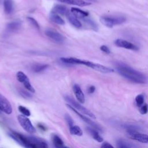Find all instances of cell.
<instances>
[{
	"mask_svg": "<svg viewBox=\"0 0 148 148\" xmlns=\"http://www.w3.org/2000/svg\"><path fill=\"white\" fill-rule=\"evenodd\" d=\"M135 103L136 105L138 107L140 108L144 103V101H145V98H144V95L142 94L138 95L136 97H135Z\"/></svg>",
	"mask_w": 148,
	"mask_h": 148,
	"instance_id": "27",
	"label": "cell"
},
{
	"mask_svg": "<svg viewBox=\"0 0 148 148\" xmlns=\"http://www.w3.org/2000/svg\"><path fill=\"white\" fill-rule=\"evenodd\" d=\"M71 12L77 18H79L81 19L86 17L88 16V13L87 12L82 10L76 8H72L71 9Z\"/></svg>",
	"mask_w": 148,
	"mask_h": 148,
	"instance_id": "17",
	"label": "cell"
},
{
	"mask_svg": "<svg viewBox=\"0 0 148 148\" xmlns=\"http://www.w3.org/2000/svg\"><path fill=\"white\" fill-rule=\"evenodd\" d=\"M69 131L72 135L76 136H82L83 135V131L82 129L77 125H72L69 127Z\"/></svg>",
	"mask_w": 148,
	"mask_h": 148,
	"instance_id": "25",
	"label": "cell"
},
{
	"mask_svg": "<svg viewBox=\"0 0 148 148\" xmlns=\"http://www.w3.org/2000/svg\"><path fill=\"white\" fill-rule=\"evenodd\" d=\"M66 106L70 109L71 110H72L73 112H75L83 121H84L85 123H86L87 124H88V125H90L91 127H92L93 128L97 130L98 131H100L101 132L102 130V128L101 127V126L99 125H98V124H97L96 123H95L94 121H93L92 120H90L89 118H88L87 117H86V116L83 115L82 114H81L79 111H77V110H76L72 106H71L69 104H66Z\"/></svg>",
	"mask_w": 148,
	"mask_h": 148,
	"instance_id": "8",
	"label": "cell"
},
{
	"mask_svg": "<svg viewBox=\"0 0 148 148\" xmlns=\"http://www.w3.org/2000/svg\"><path fill=\"white\" fill-rule=\"evenodd\" d=\"M38 127H39V128H40V130H43V131H46V128L45 125H43V124H39L38 125Z\"/></svg>",
	"mask_w": 148,
	"mask_h": 148,
	"instance_id": "36",
	"label": "cell"
},
{
	"mask_svg": "<svg viewBox=\"0 0 148 148\" xmlns=\"http://www.w3.org/2000/svg\"><path fill=\"white\" fill-rule=\"evenodd\" d=\"M95 90V86H90L88 88V92L90 93V94H92L93 93Z\"/></svg>",
	"mask_w": 148,
	"mask_h": 148,
	"instance_id": "35",
	"label": "cell"
},
{
	"mask_svg": "<svg viewBox=\"0 0 148 148\" xmlns=\"http://www.w3.org/2000/svg\"><path fill=\"white\" fill-rule=\"evenodd\" d=\"M73 91L75 95L76 99L80 103H83L85 102L84 94L78 84H76L73 86Z\"/></svg>",
	"mask_w": 148,
	"mask_h": 148,
	"instance_id": "13",
	"label": "cell"
},
{
	"mask_svg": "<svg viewBox=\"0 0 148 148\" xmlns=\"http://www.w3.org/2000/svg\"><path fill=\"white\" fill-rule=\"evenodd\" d=\"M117 147L119 148H131L135 147L136 146L127 140L120 139L117 140Z\"/></svg>",
	"mask_w": 148,
	"mask_h": 148,
	"instance_id": "23",
	"label": "cell"
},
{
	"mask_svg": "<svg viewBox=\"0 0 148 148\" xmlns=\"http://www.w3.org/2000/svg\"><path fill=\"white\" fill-rule=\"evenodd\" d=\"M68 9L65 6L61 5H56L53 7V8L51 10V12L60 14L62 15H65L66 13L68 12Z\"/></svg>",
	"mask_w": 148,
	"mask_h": 148,
	"instance_id": "18",
	"label": "cell"
},
{
	"mask_svg": "<svg viewBox=\"0 0 148 148\" xmlns=\"http://www.w3.org/2000/svg\"><path fill=\"white\" fill-rule=\"evenodd\" d=\"M100 49L101 51H102L103 52L105 53L106 54H109L110 53V51L109 50V49L108 48V46H105V45H102L100 46Z\"/></svg>",
	"mask_w": 148,
	"mask_h": 148,
	"instance_id": "33",
	"label": "cell"
},
{
	"mask_svg": "<svg viewBox=\"0 0 148 148\" xmlns=\"http://www.w3.org/2000/svg\"><path fill=\"white\" fill-rule=\"evenodd\" d=\"M114 44L119 47H122L132 50H138L139 48L135 45L122 39H117L114 41Z\"/></svg>",
	"mask_w": 148,
	"mask_h": 148,
	"instance_id": "11",
	"label": "cell"
},
{
	"mask_svg": "<svg viewBox=\"0 0 148 148\" xmlns=\"http://www.w3.org/2000/svg\"><path fill=\"white\" fill-rule=\"evenodd\" d=\"M17 119L20 125L29 134H34L36 132V130L32 124L31 123L30 120L24 115H18L17 116Z\"/></svg>",
	"mask_w": 148,
	"mask_h": 148,
	"instance_id": "7",
	"label": "cell"
},
{
	"mask_svg": "<svg viewBox=\"0 0 148 148\" xmlns=\"http://www.w3.org/2000/svg\"><path fill=\"white\" fill-rule=\"evenodd\" d=\"M18 109L20 111V112H21L23 115L25 116H29L31 115V112L29 110V109H28L27 108L20 105L18 107Z\"/></svg>",
	"mask_w": 148,
	"mask_h": 148,
	"instance_id": "28",
	"label": "cell"
},
{
	"mask_svg": "<svg viewBox=\"0 0 148 148\" xmlns=\"http://www.w3.org/2000/svg\"><path fill=\"white\" fill-rule=\"evenodd\" d=\"M49 67L47 64H35L32 65L31 70L35 73L41 72Z\"/></svg>",
	"mask_w": 148,
	"mask_h": 148,
	"instance_id": "22",
	"label": "cell"
},
{
	"mask_svg": "<svg viewBox=\"0 0 148 148\" xmlns=\"http://www.w3.org/2000/svg\"><path fill=\"white\" fill-rule=\"evenodd\" d=\"M126 20L123 16H102L100 18V21L102 24L108 28H112L114 25H120Z\"/></svg>",
	"mask_w": 148,
	"mask_h": 148,
	"instance_id": "4",
	"label": "cell"
},
{
	"mask_svg": "<svg viewBox=\"0 0 148 148\" xmlns=\"http://www.w3.org/2000/svg\"><path fill=\"white\" fill-rule=\"evenodd\" d=\"M21 27V22L20 20H15L8 23L6 25V31L8 32H15L20 29Z\"/></svg>",
	"mask_w": 148,
	"mask_h": 148,
	"instance_id": "14",
	"label": "cell"
},
{
	"mask_svg": "<svg viewBox=\"0 0 148 148\" xmlns=\"http://www.w3.org/2000/svg\"><path fill=\"white\" fill-rule=\"evenodd\" d=\"M67 19L68 20V21L71 23V24L73 25L75 27L79 28L80 27H82V23H80V21L77 19V18L74 16L71 12L68 11L66 14H65Z\"/></svg>",
	"mask_w": 148,
	"mask_h": 148,
	"instance_id": "16",
	"label": "cell"
},
{
	"mask_svg": "<svg viewBox=\"0 0 148 148\" xmlns=\"http://www.w3.org/2000/svg\"><path fill=\"white\" fill-rule=\"evenodd\" d=\"M16 78L17 80L21 83H22L24 86V87L31 92H35V89L32 86L27 76L23 72L18 71L16 74Z\"/></svg>",
	"mask_w": 148,
	"mask_h": 148,
	"instance_id": "9",
	"label": "cell"
},
{
	"mask_svg": "<svg viewBox=\"0 0 148 148\" xmlns=\"http://www.w3.org/2000/svg\"><path fill=\"white\" fill-rule=\"evenodd\" d=\"M45 34L49 38L52 39L56 43H62L64 42V36L60 33L52 29H47L45 31Z\"/></svg>",
	"mask_w": 148,
	"mask_h": 148,
	"instance_id": "10",
	"label": "cell"
},
{
	"mask_svg": "<svg viewBox=\"0 0 148 148\" xmlns=\"http://www.w3.org/2000/svg\"><path fill=\"white\" fill-rule=\"evenodd\" d=\"M127 132L128 136L132 139L142 143H147L148 142L147 135L138 132L135 127L128 125L127 127Z\"/></svg>",
	"mask_w": 148,
	"mask_h": 148,
	"instance_id": "5",
	"label": "cell"
},
{
	"mask_svg": "<svg viewBox=\"0 0 148 148\" xmlns=\"http://www.w3.org/2000/svg\"><path fill=\"white\" fill-rule=\"evenodd\" d=\"M65 99L66 102H68L69 103V105L72 106L77 111H79L81 113H84V114H86L87 116H90V117H92L93 119L96 118L95 114L94 113H92L90 110H88V109H87V108H84V106H83L82 105H81L79 103H78L77 102L75 101L70 96H68V95L65 96Z\"/></svg>",
	"mask_w": 148,
	"mask_h": 148,
	"instance_id": "6",
	"label": "cell"
},
{
	"mask_svg": "<svg viewBox=\"0 0 148 148\" xmlns=\"http://www.w3.org/2000/svg\"><path fill=\"white\" fill-rule=\"evenodd\" d=\"M84 20V21L86 23V24L87 25H88L91 28H92L94 30L97 31L98 29V26L97 25L95 24V22H94L92 20H91V19L89 18H86V17L82 18Z\"/></svg>",
	"mask_w": 148,
	"mask_h": 148,
	"instance_id": "26",
	"label": "cell"
},
{
	"mask_svg": "<svg viewBox=\"0 0 148 148\" xmlns=\"http://www.w3.org/2000/svg\"><path fill=\"white\" fill-rule=\"evenodd\" d=\"M140 113L142 114H145L147 113V104H145V105H142L140 107V110H139Z\"/></svg>",
	"mask_w": 148,
	"mask_h": 148,
	"instance_id": "32",
	"label": "cell"
},
{
	"mask_svg": "<svg viewBox=\"0 0 148 148\" xmlns=\"http://www.w3.org/2000/svg\"><path fill=\"white\" fill-rule=\"evenodd\" d=\"M86 129H87V131L89 132V134L95 140H97L98 142H102L103 141V138L99 135L97 130L89 127H87Z\"/></svg>",
	"mask_w": 148,
	"mask_h": 148,
	"instance_id": "19",
	"label": "cell"
},
{
	"mask_svg": "<svg viewBox=\"0 0 148 148\" xmlns=\"http://www.w3.org/2000/svg\"><path fill=\"white\" fill-rule=\"evenodd\" d=\"M9 136L18 144L25 147L46 148L48 147L46 142L38 137L24 135L14 131L10 132Z\"/></svg>",
	"mask_w": 148,
	"mask_h": 148,
	"instance_id": "1",
	"label": "cell"
},
{
	"mask_svg": "<svg viewBox=\"0 0 148 148\" xmlns=\"http://www.w3.org/2000/svg\"><path fill=\"white\" fill-rule=\"evenodd\" d=\"M60 60L65 64H80L86 66H88L89 68H91V69L97 71L98 72L108 73H111L114 71V70L110 68L105 66L104 65H102L99 64H97L93 62L86 61L81 59H78L76 58L73 57H62L60 58Z\"/></svg>",
	"mask_w": 148,
	"mask_h": 148,
	"instance_id": "3",
	"label": "cell"
},
{
	"mask_svg": "<svg viewBox=\"0 0 148 148\" xmlns=\"http://www.w3.org/2000/svg\"><path fill=\"white\" fill-rule=\"evenodd\" d=\"M101 147H113V146L108 142H104L101 146Z\"/></svg>",
	"mask_w": 148,
	"mask_h": 148,
	"instance_id": "34",
	"label": "cell"
},
{
	"mask_svg": "<svg viewBox=\"0 0 148 148\" xmlns=\"http://www.w3.org/2000/svg\"><path fill=\"white\" fill-rule=\"evenodd\" d=\"M0 3H1V0H0Z\"/></svg>",
	"mask_w": 148,
	"mask_h": 148,
	"instance_id": "37",
	"label": "cell"
},
{
	"mask_svg": "<svg viewBox=\"0 0 148 148\" xmlns=\"http://www.w3.org/2000/svg\"><path fill=\"white\" fill-rule=\"evenodd\" d=\"M116 71L121 76L132 82L138 84L147 83V77L144 73L133 69L127 64L119 62L116 65Z\"/></svg>",
	"mask_w": 148,
	"mask_h": 148,
	"instance_id": "2",
	"label": "cell"
},
{
	"mask_svg": "<svg viewBox=\"0 0 148 148\" xmlns=\"http://www.w3.org/2000/svg\"><path fill=\"white\" fill-rule=\"evenodd\" d=\"M4 11L6 14H9L12 13L13 10V3L12 0H4L3 1Z\"/></svg>",
	"mask_w": 148,
	"mask_h": 148,
	"instance_id": "21",
	"label": "cell"
},
{
	"mask_svg": "<svg viewBox=\"0 0 148 148\" xmlns=\"http://www.w3.org/2000/svg\"><path fill=\"white\" fill-rule=\"evenodd\" d=\"M0 110L8 114H10L12 112V107L10 103L1 94H0Z\"/></svg>",
	"mask_w": 148,
	"mask_h": 148,
	"instance_id": "12",
	"label": "cell"
},
{
	"mask_svg": "<svg viewBox=\"0 0 148 148\" xmlns=\"http://www.w3.org/2000/svg\"><path fill=\"white\" fill-rule=\"evenodd\" d=\"M64 118H65V120L66 123L69 125V127H71V126L74 125V122L73 121V119H72V117L69 114H65V116H64Z\"/></svg>",
	"mask_w": 148,
	"mask_h": 148,
	"instance_id": "31",
	"label": "cell"
},
{
	"mask_svg": "<svg viewBox=\"0 0 148 148\" xmlns=\"http://www.w3.org/2000/svg\"><path fill=\"white\" fill-rule=\"evenodd\" d=\"M27 20L30 23V24L33 27H34L35 28H36L37 29H40L39 25L38 23L37 22V21L35 18H34L33 17H27Z\"/></svg>",
	"mask_w": 148,
	"mask_h": 148,
	"instance_id": "29",
	"label": "cell"
},
{
	"mask_svg": "<svg viewBox=\"0 0 148 148\" xmlns=\"http://www.w3.org/2000/svg\"><path fill=\"white\" fill-rule=\"evenodd\" d=\"M19 92H20V94L25 98H27V99H29V98H31L32 97V95L30 92L25 91V90H23V89H20L19 90Z\"/></svg>",
	"mask_w": 148,
	"mask_h": 148,
	"instance_id": "30",
	"label": "cell"
},
{
	"mask_svg": "<svg viewBox=\"0 0 148 148\" xmlns=\"http://www.w3.org/2000/svg\"><path fill=\"white\" fill-rule=\"evenodd\" d=\"M50 19L51 20V21H53V23L58 24V25H64L65 24V21L57 13L51 12L49 16Z\"/></svg>",
	"mask_w": 148,
	"mask_h": 148,
	"instance_id": "20",
	"label": "cell"
},
{
	"mask_svg": "<svg viewBox=\"0 0 148 148\" xmlns=\"http://www.w3.org/2000/svg\"><path fill=\"white\" fill-rule=\"evenodd\" d=\"M58 1L69 5H75L77 6H86L91 4V2L84 1L83 0H58Z\"/></svg>",
	"mask_w": 148,
	"mask_h": 148,
	"instance_id": "15",
	"label": "cell"
},
{
	"mask_svg": "<svg viewBox=\"0 0 148 148\" xmlns=\"http://www.w3.org/2000/svg\"><path fill=\"white\" fill-rule=\"evenodd\" d=\"M52 141L54 146L56 147L60 148V147H65V146L64 145V142L62 139L57 135H53L52 137Z\"/></svg>",
	"mask_w": 148,
	"mask_h": 148,
	"instance_id": "24",
	"label": "cell"
}]
</instances>
